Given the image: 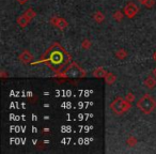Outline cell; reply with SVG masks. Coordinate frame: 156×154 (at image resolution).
Segmentation results:
<instances>
[{"instance_id":"1","label":"cell","mask_w":156,"mask_h":154,"mask_svg":"<svg viewBox=\"0 0 156 154\" xmlns=\"http://www.w3.org/2000/svg\"><path fill=\"white\" fill-rule=\"evenodd\" d=\"M41 61L46 63L54 71L58 72L60 70H63L66 65H69L71 57L62 46H60L58 43H54L46 50Z\"/></svg>"},{"instance_id":"2","label":"cell","mask_w":156,"mask_h":154,"mask_svg":"<svg viewBox=\"0 0 156 154\" xmlns=\"http://www.w3.org/2000/svg\"><path fill=\"white\" fill-rule=\"evenodd\" d=\"M137 107L145 115L154 113L156 110V101L150 94H144L142 98L137 102Z\"/></svg>"},{"instance_id":"3","label":"cell","mask_w":156,"mask_h":154,"mask_svg":"<svg viewBox=\"0 0 156 154\" xmlns=\"http://www.w3.org/2000/svg\"><path fill=\"white\" fill-rule=\"evenodd\" d=\"M132 107L130 102H128L126 98H117L111 102L110 104V109L113 113L115 115H123L126 111H128Z\"/></svg>"},{"instance_id":"4","label":"cell","mask_w":156,"mask_h":154,"mask_svg":"<svg viewBox=\"0 0 156 154\" xmlns=\"http://www.w3.org/2000/svg\"><path fill=\"white\" fill-rule=\"evenodd\" d=\"M64 73H63V76L65 77H72V78H78V77H83V76L86 75V73L78 66L76 63H72L71 65L67 66L66 70H64Z\"/></svg>"},{"instance_id":"5","label":"cell","mask_w":156,"mask_h":154,"mask_svg":"<svg viewBox=\"0 0 156 154\" xmlns=\"http://www.w3.org/2000/svg\"><path fill=\"white\" fill-rule=\"evenodd\" d=\"M139 11V8L135 5L134 2H129L125 5L124 8V14L127 16L128 18H133Z\"/></svg>"},{"instance_id":"6","label":"cell","mask_w":156,"mask_h":154,"mask_svg":"<svg viewBox=\"0 0 156 154\" xmlns=\"http://www.w3.org/2000/svg\"><path fill=\"white\" fill-rule=\"evenodd\" d=\"M50 23H51L55 27H57L58 29H60V30H65V29L67 28V26H69V24H67L66 20H65L64 18L57 17V16L52 17L51 20H50Z\"/></svg>"},{"instance_id":"7","label":"cell","mask_w":156,"mask_h":154,"mask_svg":"<svg viewBox=\"0 0 156 154\" xmlns=\"http://www.w3.org/2000/svg\"><path fill=\"white\" fill-rule=\"evenodd\" d=\"M18 59H20V61L22 63H24V64H27V63H30L31 61H32L33 56L31 55V52H29V50H24V52H23L22 54L20 55Z\"/></svg>"},{"instance_id":"8","label":"cell","mask_w":156,"mask_h":154,"mask_svg":"<svg viewBox=\"0 0 156 154\" xmlns=\"http://www.w3.org/2000/svg\"><path fill=\"white\" fill-rule=\"evenodd\" d=\"M92 75H93L95 78H105L107 75V71L105 69H103V67H98V69L94 70Z\"/></svg>"},{"instance_id":"9","label":"cell","mask_w":156,"mask_h":154,"mask_svg":"<svg viewBox=\"0 0 156 154\" xmlns=\"http://www.w3.org/2000/svg\"><path fill=\"white\" fill-rule=\"evenodd\" d=\"M144 86L150 90L154 89V88L156 87V79L154 78V77H152V76H149L144 81Z\"/></svg>"},{"instance_id":"10","label":"cell","mask_w":156,"mask_h":154,"mask_svg":"<svg viewBox=\"0 0 156 154\" xmlns=\"http://www.w3.org/2000/svg\"><path fill=\"white\" fill-rule=\"evenodd\" d=\"M17 25L20 27H22V28H25V27H27L29 25V23H30V20H28V18L26 17V16L23 14V15H20V16H18V18H17Z\"/></svg>"},{"instance_id":"11","label":"cell","mask_w":156,"mask_h":154,"mask_svg":"<svg viewBox=\"0 0 156 154\" xmlns=\"http://www.w3.org/2000/svg\"><path fill=\"white\" fill-rule=\"evenodd\" d=\"M93 18H94V20H95L96 23H98V24H100V23H103V22H104L105 15L102 13V12L98 11V12H95V13H94Z\"/></svg>"},{"instance_id":"12","label":"cell","mask_w":156,"mask_h":154,"mask_svg":"<svg viewBox=\"0 0 156 154\" xmlns=\"http://www.w3.org/2000/svg\"><path fill=\"white\" fill-rule=\"evenodd\" d=\"M115 79H117V77H115V75L112 73H107L106 77H105V81H106V83L108 84V85H112L115 81Z\"/></svg>"},{"instance_id":"13","label":"cell","mask_w":156,"mask_h":154,"mask_svg":"<svg viewBox=\"0 0 156 154\" xmlns=\"http://www.w3.org/2000/svg\"><path fill=\"white\" fill-rule=\"evenodd\" d=\"M24 15L26 16V17L28 18V20L31 22V20H32L33 18H34L35 16H37V13H35V12L33 11L32 9H28V10H26V11H25Z\"/></svg>"},{"instance_id":"14","label":"cell","mask_w":156,"mask_h":154,"mask_svg":"<svg viewBox=\"0 0 156 154\" xmlns=\"http://www.w3.org/2000/svg\"><path fill=\"white\" fill-rule=\"evenodd\" d=\"M126 56H127V52H126L125 49H119L117 52H115V57H117L118 59H120V60L125 59Z\"/></svg>"},{"instance_id":"15","label":"cell","mask_w":156,"mask_h":154,"mask_svg":"<svg viewBox=\"0 0 156 154\" xmlns=\"http://www.w3.org/2000/svg\"><path fill=\"white\" fill-rule=\"evenodd\" d=\"M113 18H115L117 22H121V20H123V13L120 12V10H118V11H115V14H113Z\"/></svg>"},{"instance_id":"16","label":"cell","mask_w":156,"mask_h":154,"mask_svg":"<svg viewBox=\"0 0 156 154\" xmlns=\"http://www.w3.org/2000/svg\"><path fill=\"white\" fill-rule=\"evenodd\" d=\"M143 5L149 8V9H151V8H153L154 5H155V0H147V1L143 3Z\"/></svg>"},{"instance_id":"17","label":"cell","mask_w":156,"mask_h":154,"mask_svg":"<svg viewBox=\"0 0 156 154\" xmlns=\"http://www.w3.org/2000/svg\"><path fill=\"white\" fill-rule=\"evenodd\" d=\"M136 142H137V141H136V139H135L134 137H129V138H128V140H127V143L130 145V147H134Z\"/></svg>"},{"instance_id":"18","label":"cell","mask_w":156,"mask_h":154,"mask_svg":"<svg viewBox=\"0 0 156 154\" xmlns=\"http://www.w3.org/2000/svg\"><path fill=\"white\" fill-rule=\"evenodd\" d=\"M83 47L86 48V49H88V48L91 47V43H90V41H88V40H85V41L83 42Z\"/></svg>"},{"instance_id":"19","label":"cell","mask_w":156,"mask_h":154,"mask_svg":"<svg viewBox=\"0 0 156 154\" xmlns=\"http://www.w3.org/2000/svg\"><path fill=\"white\" fill-rule=\"evenodd\" d=\"M125 98L128 101V102H130V103H132L133 101L135 100V96H134V94H133V93H128L127 95H126V98Z\"/></svg>"},{"instance_id":"20","label":"cell","mask_w":156,"mask_h":154,"mask_svg":"<svg viewBox=\"0 0 156 154\" xmlns=\"http://www.w3.org/2000/svg\"><path fill=\"white\" fill-rule=\"evenodd\" d=\"M16 1H17V2L20 3V5H25V3L28 2L29 0H16Z\"/></svg>"},{"instance_id":"21","label":"cell","mask_w":156,"mask_h":154,"mask_svg":"<svg viewBox=\"0 0 156 154\" xmlns=\"http://www.w3.org/2000/svg\"><path fill=\"white\" fill-rule=\"evenodd\" d=\"M138 1H139L140 3H142V5H143V3H144L145 1H147V0H138Z\"/></svg>"},{"instance_id":"22","label":"cell","mask_w":156,"mask_h":154,"mask_svg":"<svg viewBox=\"0 0 156 154\" xmlns=\"http://www.w3.org/2000/svg\"><path fill=\"white\" fill-rule=\"evenodd\" d=\"M153 74H154V77H155V78H156V67H155V70H154Z\"/></svg>"},{"instance_id":"23","label":"cell","mask_w":156,"mask_h":154,"mask_svg":"<svg viewBox=\"0 0 156 154\" xmlns=\"http://www.w3.org/2000/svg\"><path fill=\"white\" fill-rule=\"evenodd\" d=\"M153 58H154V60H155V61H156V52H154V55H153Z\"/></svg>"}]
</instances>
